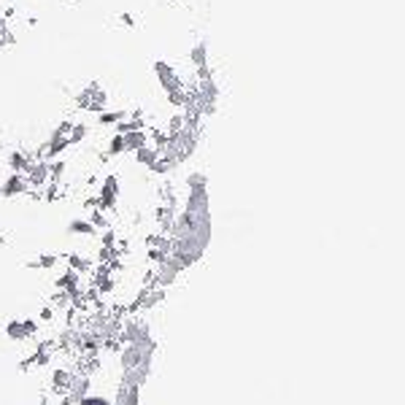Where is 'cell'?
Masks as SVG:
<instances>
[{"instance_id": "obj_2", "label": "cell", "mask_w": 405, "mask_h": 405, "mask_svg": "<svg viewBox=\"0 0 405 405\" xmlns=\"http://www.w3.org/2000/svg\"><path fill=\"white\" fill-rule=\"evenodd\" d=\"M41 330V322H35V319H11V322H6V338L11 341V344H28V341H35V335Z\"/></svg>"}, {"instance_id": "obj_12", "label": "cell", "mask_w": 405, "mask_h": 405, "mask_svg": "<svg viewBox=\"0 0 405 405\" xmlns=\"http://www.w3.org/2000/svg\"><path fill=\"white\" fill-rule=\"evenodd\" d=\"M90 133H92V127L87 122H74V124H71V146H78L81 141H87Z\"/></svg>"}, {"instance_id": "obj_4", "label": "cell", "mask_w": 405, "mask_h": 405, "mask_svg": "<svg viewBox=\"0 0 405 405\" xmlns=\"http://www.w3.org/2000/svg\"><path fill=\"white\" fill-rule=\"evenodd\" d=\"M154 76H157V84L165 90V95H170V92L176 90H184L187 84L181 81L179 71H176V65L168 60H157L154 62Z\"/></svg>"}, {"instance_id": "obj_6", "label": "cell", "mask_w": 405, "mask_h": 405, "mask_svg": "<svg viewBox=\"0 0 405 405\" xmlns=\"http://www.w3.org/2000/svg\"><path fill=\"white\" fill-rule=\"evenodd\" d=\"M35 160H38V157H35L33 151L14 149V151H8V157H6V165H8V173H28Z\"/></svg>"}, {"instance_id": "obj_9", "label": "cell", "mask_w": 405, "mask_h": 405, "mask_svg": "<svg viewBox=\"0 0 405 405\" xmlns=\"http://www.w3.org/2000/svg\"><path fill=\"white\" fill-rule=\"evenodd\" d=\"M122 135H124L127 154H133V151H138L141 146L149 143V127H143V130H130V133H122Z\"/></svg>"}, {"instance_id": "obj_13", "label": "cell", "mask_w": 405, "mask_h": 405, "mask_svg": "<svg viewBox=\"0 0 405 405\" xmlns=\"http://www.w3.org/2000/svg\"><path fill=\"white\" fill-rule=\"evenodd\" d=\"M119 22L124 25V28H135V16L133 14H122Z\"/></svg>"}, {"instance_id": "obj_11", "label": "cell", "mask_w": 405, "mask_h": 405, "mask_svg": "<svg viewBox=\"0 0 405 405\" xmlns=\"http://www.w3.org/2000/svg\"><path fill=\"white\" fill-rule=\"evenodd\" d=\"M30 270H52V268H57V257L54 254H38V257H33V259H28L25 262Z\"/></svg>"}, {"instance_id": "obj_7", "label": "cell", "mask_w": 405, "mask_h": 405, "mask_svg": "<svg viewBox=\"0 0 405 405\" xmlns=\"http://www.w3.org/2000/svg\"><path fill=\"white\" fill-rule=\"evenodd\" d=\"M130 117V111H124V108H105L100 114H95V124H100V127H111V130H117V124L124 122Z\"/></svg>"}, {"instance_id": "obj_1", "label": "cell", "mask_w": 405, "mask_h": 405, "mask_svg": "<svg viewBox=\"0 0 405 405\" xmlns=\"http://www.w3.org/2000/svg\"><path fill=\"white\" fill-rule=\"evenodd\" d=\"M74 103L78 111H87V114H100V111H105L108 108V92L103 90V84L100 81H90L87 87L81 92H76Z\"/></svg>"}, {"instance_id": "obj_5", "label": "cell", "mask_w": 405, "mask_h": 405, "mask_svg": "<svg viewBox=\"0 0 405 405\" xmlns=\"http://www.w3.org/2000/svg\"><path fill=\"white\" fill-rule=\"evenodd\" d=\"M30 192V184H28V176L25 173H8L3 184H0V195L3 197H19Z\"/></svg>"}, {"instance_id": "obj_10", "label": "cell", "mask_w": 405, "mask_h": 405, "mask_svg": "<svg viewBox=\"0 0 405 405\" xmlns=\"http://www.w3.org/2000/svg\"><path fill=\"white\" fill-rule=\"evenodd\" d=\"M127 154V146H124V135L122 133H114L108 141H105V154L103 157H122Z\"/></svg>"}, {"instance_id": "obj_3", "label": "cell", "mask_w": 405, "mask_h": 405, "mask_svg": "<svg viewBox=\"0 0 405 405\" xmlns=\"http://www.w3.org/2000/svg\"><path fill=\"white\" fill-rule=\"evenodd\" d=\"M95 197H98V209L111 213V211L117 209V203H119V176H117V173H108V176L100 181Z\"/></svg>"}, {"instance_id": "obj_8", "label": "cell", "mask_w": 405, "mask_h": 405, "mask_svg": "<svg viewBox=\"0 0 405 405\" xmlns=\"http://www.w3.org/2000/svg\"><path fill=\"white\" fill-rule=\"evenodd\" d=\"M68 233L71 235H78V238H98L100 233H98V227L92 225L87 216H76L68 222Z\"/></svg>"}]
</instances>
